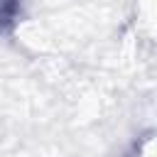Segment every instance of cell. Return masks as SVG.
<instances>
[{"label": "cell", "instance_id": "1", "mask_svg": "<svg viewBox=\"0 0 157 157\" xmlns=\"http://www.w3.org/2000/svg\"><path fill=\"white\" fill-rule=\"evenodd\" d=\"M125 157H155V137H152V132H147L145 137H140Z\"/></svg>", "mask_w": 157, "mask_h": 157}, {"label": "cell", "instance_id": "2", "mask_svg": "<svg viewBox=\"0 0 157 157\" xmlns=\"http://www.w3.org/2000/svg\"><path fill=\"white\" fill-rule=\"evenodd\" d=\"M17 10H20V2L17 0H0V32L15 22Z\"/></svg>", "mask_w": 157, "mask_h": 157}]
</instances>
